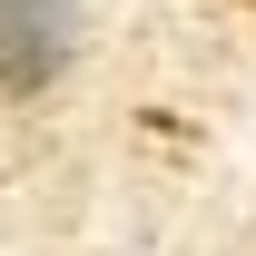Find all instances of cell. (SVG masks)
Wrapping results in <instances>:
<instances>
[{
  "instance_id": "1",
  "label": "cell",
  "mask_w": 256,
  "mask_h": 256,
  "mask_svg": "<svg viewBox=\"0 0 256 256\" xmlns=\"http://www.w3.org/2000/svg\"><path fill=\"white\" fill-rule=\"evenodd\" d=\"M79 10L89 0H0V89L40 98L79 50Z\"/></svg>"
}]
</instances>
